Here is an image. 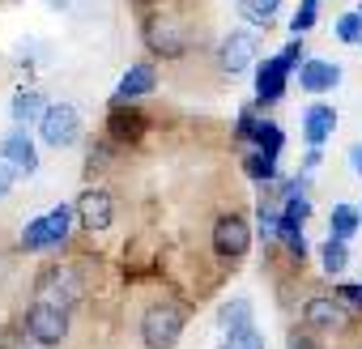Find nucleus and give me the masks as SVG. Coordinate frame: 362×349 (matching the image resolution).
I'll list each match as a JSON object with an SVG mask.
<instances>
[{
    "label": "nucleus",
    "mask_w": 362,
    "mask_h": 349,
    "mask_svg": "<svg viewBox=\"0 0 362 349\" xmlns=\"http://www.w3.org/2000/svg\"><path fill=\"white\" fill-rule=\"evenodd\" d=\"M320 264H324V273H332V277H337V273H345V264H349V252H345V243L328 235V243L320 247Z\"/></svg>",
    "instance_id": "a211bd4d"
},
{
    "label": "nucleus",
    "mask_w": 362,
    "mask_h": 349,
    "mask_svg": "<svg viewBox=\"0 0 362 349\" xmlns=\"http://www.w3.org/2000/svg\"><path fill=\"white\" fill-rule=\"evenodd\" d=\"M277 5H281V0H243V18L252 26H269L273 13H277Z\"/></svg>",
    "instance_id": "4be33fe9"
},
{
    "label": "nucleus",
    "mask_w": 362,
    "mask_h": 349,
    "mask_svg": "<svg viewBox=\"0 0 362 349\" xmlns=\"http://www.w3.org/2000/svg\"><path fill=\"white\" fill-rule=\"evenodd\" d=\"M290 349H320V345H315L307 332H294V336H290Z\"/></svg>",
    "instance_id": "c85d7f7f"
},
{
    "label": "nucleus",
    "mask_w": 362,
    "mask_h": 349,
    "mask_svg": "<svg viewBox=\"0 0 362 349\" xmlns=\"http://www.w3.org/2000/svg\"><path fill=\"white\" fill-rule=\"evenodd\" d=\"M341 302H354V307H362V285H341V294H337Z\"/></svg>",
    "instance_id": "bb28decb"
},
{
    "label": "nucleus",
    "mask_w": 362,
    "mask_h": 349,
    "mask_svg": "<svg viewBox=\"0 0 362 349\" xmlns=\"http://www.w3.org/2000/svg\"><path fill=\"white\" fill-rule=\"evenodd\" d=\"M358 18H362V9H358Z\"/></svg>",
    "instance_id": "2f4dec72"
},
{
    "label": "nucleus",
    "mask_w": 362,
    "mask_h": 349,
    "mask_svg": "<svg viewBox=\"0 0 362 349\" xmlns=\"http://www.w3.org/2000/svg\"><path fill=\"white\" fill-rule=\"evenodd\" d=\"M286 77H290L286 56L264 60V64H260V73H256V98H260V102H277V98H281V90H286Z\"/></svg>",
    "instance_id": "6e6552de"
},
{
    "label": "nucleus",
    "mask_w": 362,
    "mask_h": 349,
    "mask_svg": "<svg viewBox=\"0 0 362 349\" xmlns=\"http://www.w3.org/2000/svg\"><path fill=\"white\" fill-rule=\"evenodd\" d=\"M73 213H77V209H69V205H56V209H47L43 218H35V222L22 230V247H30V252H43V247H56V243H64V239H69V230H73Z\"/></svg>",
    "instance_id": "f03ea898"
},
{
    "label": "nucleus",
    "mask_w": 362,
    "mask_h": 349,
    "mask_svg": "<svg viewBox=\"0 0 362 349\" xmlns=\"http://www.w3.org/2000/svg\"><path fill=\"white\" fill-rule=\"evenodd\" d=\"M332 128H337V111H332V107H324V102L307 107V115H303V136H307L311 149H320V141H324Z\"/></svg>",
    "instance_id": "2eb2a0df"
},
{
    "label": "nucleus",
    "mask_w": 362,
    "mask_h": 349,
    "mask_svg": "<svg viewBox=\"0 0 362 349\" xmlns=\"http://www.w3.org/2000/svg\"><path fill=\"white\" fill-rule=\"evenodd\" d=\"M43 115H47V102H43L35 90H26V94L13 98V119H18V124H26V119H43Z\"/></svg>",
    "instance_id": "f3484780"
},
{
    "label": "nucleus",
    "mask_w": 362,
    "mask_h": 349,
    "mask_svg": "<svg viewBox=\"0 0 362 349\" xmlns=\"http://www.w3.org/2000/svg\"><path fill=\"white\" fill-rule=\"evenodd\" d=\"M81 298V277L73 273V268H47L43 277H39V302H52V307H64L69 311V302H77Z\"/></svg>",
    "instance_id": "39448f33"
},
{
    "label": "nucleus",
    "mask_w": 362,
    "mask_h": 349,
    "mask_svg": "<svg viewBox=\"0 0 362 349\" xmlns=\"http://www.w3.org/2000/svg\"><path fill=\"white\" fill-rule=\"evenodd\" d=\"M77 222H81V226H90V230L111 226V196H107V192H98V188H90V192L77 201Z\"/></svg>",
    "instance_id": "9b49d317"
},
{
    "label": "nucleus",
    "mask_w": 362,
    "mask_h": 349,
    "mask_svg": "<svg viewBox=\"0 0 362 349\" xmlns=\"http://www.w3.org/2000/svg\"><path fill=\"white\" fill-rule=\"evenodd\" d=\"M315 9H320L315 0H303V5H298V13L290 18V35H294V39H298L303 30H311V26H315Z\"/></svg>",
    "instance_id": "b1692460"
},
{
    "label": "nucleus",
    "mask_w": 362,
    "mask_h": 349,
    "mask_svg": "<svg viewBox=\"0 0 362 349\" xmlns=\"http://www.w3.org/2000/svg\"><path fill=\"white\" fill-rule=\"evenodd\" d=\"M252 56H256V39L243 35V30H235V35L222 43V69H226V73H243V69L252 64Z\"/></svg>",
    "instance_id": "ddd939ff"
},
{
    "label": "nucleus",
    "mask_w": 362,
    "mask_h": 349,
    "mask_svg": "<svg viewBox=\"0 0 362 349\" xmlns=\"http://www.w3.org/2000/svg\"><path fill=\"white\" fill-rule=\"evenodd\" d=\"M349 166L362 174V145H354V149H349Z\"/></svg>",
    "instance_id": "c756f323"
},
{
    "label": "nucleus",
    "mask_w": 362,
    "mask_h": 349,
    "mask_svg": "<svg viewBox=\"0 0 362 349\" xmlns=\"http://www.w3.org/2000/svg\"><path fill=\"white\" fill-rule=\"evenodd\" d=\"M153 69L149 64H132L124 77H119V98H141V94H149L153 90Z\"/></svg>",
    "instance_id": "dca6fc26"
},
{
    "label": "nucleus",
    "mask_w": 362,
    "mask_h": 349,
    "mask_svg": "<svg viewBox=\"0 0 362 349\" xmlns=\"http://www.w3.org/2000/svg\"><path fill=\"white\" fill-rule=\"evenodd\" d=\"M337 81H341V69H337L332 60H307L303 73H298V85L311 90V94H324V90H332Z\"/></svg>",
    "instance_id": "4468645a"
},
{
    "label": "nucleus",
    "mask_w": 362,
    "mask_h": 349,
    "mask_svg": "<svg viewBox=\"0 0 362 349\" xmlns=\"http://www.w3.org/2000/svg\"><path fill=\"white\" fill-rule=\"evenodd\" d=\"M243 170L252 174V179H273V174H277V153L252 149V153H247V162H243Z\"/></svg>",
    "instance_id": "412c9836"
},
{
    "label": "nucleus",
    "mask_w": 362,
    "mask_h": 349,
    "mask_svg": "<svg viewBox=\"0 0 362 349\" xmlns=\"http://www.w3.org/2000/svg\"><path fill=\"white\" fill-rule=\"evenodd\" d=\"M111 119H115V132H119V136H136V132H141V119H145V115H136V111H128V115H124V111H115Z\"/></svg>",
    "instance_id": "a878e982"
},
{
    "label": "nucleus",
    "mask_w": 362,
    "mask_h": 349,
    "mask_svg": "<svg viewBox=\"0 0 362 349\" xmlns=\"http://www.w3.org/2000/svg\"><path fill=\"white\" fill-rule=\"evenodd\" d=\"M26 332H30L39 345H56V341H64V332H69V311H64V307H52V302H35V307L26 311Z\"/></svg>",
    "instance_id": "20e7f679"
},
{
    "label": "nucleus",
    "mask_w": 362,
    "mask_h": 349,
    "mask_svg": "<svg viewBox=\"0 0 362 349\" xmlns=\"http://www.w3.org/2000/svg\"><path fill=\"white\" fill-rule=\"evenodd\" d=\"M303 319H307L311 328H345V324H349V307H345L341 298H311V302L303 307Z\"/></svg>",
    "instance_id": "1a4fd4ad"
},
{
    "label": "nucleus",
    "mask_w": 362,
    "mask_h": 349,
    "mask_svg": "<svg viewBox=\"0 0 362 349\" xmlns=\"http://www.w3.org/2000/svg\"><path fill=\"white\" fill-rule=\"evenodd\" d=\"M39 132H43V141H47L52 149L73 145L77 132H81V115H77V107H69V102H52L47 115L39 119Z\"/></svg>",
    "instance_id": "7ed1b4c3"
},
{
    "label": "nucleus",
    "mask_w": 362,
    "mask_h": 349,
    "mask_svg": "<svg viewBox=\"0 0 362 349\" xmlns=\"http://www.w3.org/2000/svg\"><path fill=\"white\" fill-rule=\"evenodd\" d=\"M239 136H252L256 141V149H264V153H277L281 149V128H273L269 119H256L252 111H243V119H239Z\"/></svg>",
    "instance_id": "f8f14e48"
},
{
    "label": "nucleus",
    "mask_w": 362,
    "mask_h": 349,
    "mask_svg": "<svg viewBox=\"0 0 362 349\" xmlns=\"http://www.w3.org/2000/svg\"><path fill=\"white\" fill-rule=\"evenodd\" d=\"M222 349H264V336L256 328H239V332H226Z\"/></svg>",
    "instance_id": "5701e85b"
},
{
    "label": "nucleus",
    "mask_w": 362,
    "mask_h": 349,
    "mask_svg": "<svg viewBox=\"0 0 362 349\" xmlns=\"http://www.w3.org/2000/svg\"><path fill=\"white\" fill-rule=\"evenodd\" d=\"M222 324H226V332L252 328V302H247V298H235V302H226V307H222Z\"/></svg>",
    "instance_id": "aec40b11"
},
{
    "label": "nucleus",
    "mask_w": 362,
    "mask_h": 349,
    "mask_svg": "<svg viewBox=\"0 0 362 349\" xmlns=\"http://www.w3.org/2000/svg\"><path fill=\"white\" fill-rule=\"evenodd\" d=\"M214 247H218V256H226V260L247 256V247H252V230H247V222H243L239 213L218 218V226H214Z\"/></svg>",
    "instance_id": "423d86ee"
},
{
    "label": "nucleus",
    "mask_w": 362,
    "mask_h": 349,
    "mask_svg": "<svg viewBox=\"0 0 362 349\" xmlns=\"http://www.w3.org/2000/svg\"><path fill=\"white\" fill-rule=\"evenodd\" d=\"M9 192V162H0V196Z\"/></svg>",
    "instance_id": "7c9ffc66"
},
{
    "label": "nucleus",
    "mask_w": 362,
    "mask_h": 349,
    "mask_svg": "<svg viewBox=\"0 0 362 349\" xmlns=\"http://www.w3.org/2000/svg\"><path fill=\"white\" fill-rule=\"evenodd\" d=\"M281 56H286V64H290V69H294V64H298V60H303V43H298V39H294V43H290V47H281Z\"/></svg>",
    "instance_id": "cd10ccee"
},
{
    "label": "nucleus",
    "mask_w": 362,
    "mask_h": 349,
    "mask_svg": "<svg viewBox=\"0 0 362 349\" xmlns=\"http://www.w3.org/2000/svg\"><path fill=\"white\" fill-rule=\"evenodd\" d=\"M145 43L162 56H184V26H179L175 18H149L145 22Z\"/></svg>",
    "instance_id": "0eeeda50"
},
{
    "label": "nucleus",
    "mask_w": 362,
    "mask_h": 349,
    "mask_svg": "<svg viewBox=\"0 0 362 349\" xmlns=\"http://www.w3.org/2000/svg\"><path fill=\"white\" fill-rule=\"evenodd\" d=\"M328 222H332V239H341V243H345V239H349V235L358 230V222H362V213H358V209H349V205H337Z\"/></svg>",
    "instance_id": "6ab92c4d"
},
{
    "label": "nucleus",
    "mask_w": 362,
    "mask_h": 349,
    "mask_svg": "<svg viewBox=\"0 0 362 349\" xmlns=\"http://www.w3.org/2000/svg\"><path fill=\"white\" fill-rule=\"evenodd\" d=\"M337 39H341V43H358V39H362V18H358V13H345V18L337 22Z\"/></svg>",
    "instance_id": "393cba45"
},
{
    "label": "nucleus",
    "mask_w": 362,
    "mask_h": 349,
    "mask_svg": "<svg viewBox=\"0 0 362 349\" xmlns=\"http://www.w3.org/2000/svg\"><path fill=\"white\" fill-rule=\"evenodd\" d=\"M179 332H184V311L170 307V302L149 307L145 319H141V341H145V349H175Z\"/></svg>",
    "instance_id": "f257e3e1"
},
{
    "label": "nucleus",
    "mask_w": 362,
    "mask_h": 349,
    "mask_svg": "<svg viewBox=\"0 0 362 349\" xmlns=\"http://www.w3.org/2000/svg\"><path fill=\"white\" fill-rule=\"evenodd\" d=\"M0 158H5V162H9L13 170H26V174H30V170L39 166V153H35V141H30V136H26L22 128H18V132H9L5 141H0Z\"/></svg>",
    "instance_id": "9d476101"
}]
</instances>
